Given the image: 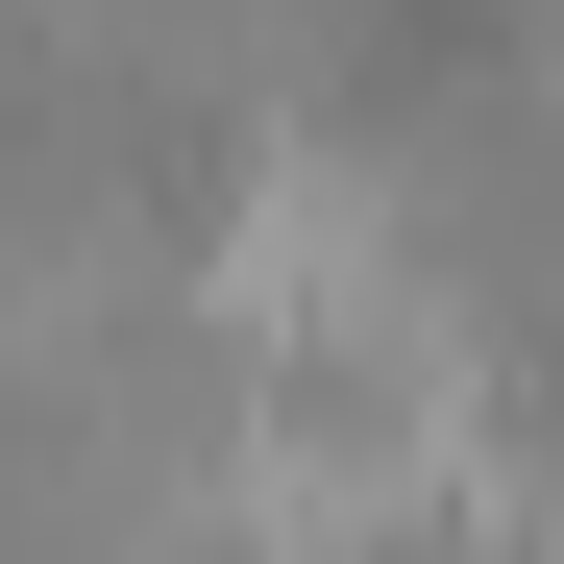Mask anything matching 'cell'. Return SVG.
Here are the masks:
<instances>
[{"label": "cell", "mask_w": 564, "mask_h": 564, "mask_svg": "<svg viewBox=\"0 0 564 564\" xmlns=\"http://www.w3.org/2000/svg\"><path fill=\"white\" fill-rule=\"evenodd\" d=\"M123 319H172V221L99 123H25L0 148V393H50V368H99Z\"/></svg>", "instance_id": "1"}, {"label": "cell", "mask_w": 564, "mask_h": 564, "mask_svg": "<svg viewBox=\"0 0 564 564\" xmlns=\"http://www.w3.org/2000/svg\"><path fill=\"white\" fill-rule=\"evenodd\" d=\"M466 540H491V564H564V417H491V466H466Z\"/></svg>", "instance_id": "2"}]
</instances>
